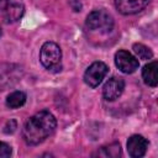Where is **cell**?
<instances>
[{
  "instance_id": "12",
  "label": "cell",
  "mask_w": 158,
  "mask_h": 158,
  "mask_svg": "<svg viewBox=\"0 0 158 158\" xmlns=\"http://www.w3.org/2000/svg\"><path fill=\"white\" fill-rule=\"evenodd\" d=\"M93 156H98V157H105V158H117L121 156V147L118 143H111L109 146H104L100 149H98L96 153H94Z\"/></svg>"
},
{
  "instance_id": "3",
  "label": "cell",
  "mask_w": 158,
  "mask_h": 158,
  "mask_svg": "<svg viewBox=\"0 0 158 158\" xmlns=\"http://www.w3.org/2000/svg\"><path fill=\"white\" fill-rule=\"evenodd\" d=\"M85 26L90 31H99L102 33H107L114 27V17L109 11L104 9L94 10L86 16Z\"/></svg>"
},
{
  "instance_id": "9",
  "label": "cell",
  "mask_w": 158,
  "mask_h": 158,
  "mask_svg": "<svg viewBox=\"0 0 158 158\" xmlns=\"http://www.w3.org/2000/svg\"><path fill=\"white\" fill-rule=\"evenodd\" d=\"M151 0H115V6L122 15H133L142 11Z\"/></svg>"
},
{
  "instance_id": "6",
  "label": "cell",
  "mask_w": 158,
  "mask_h": 158,
  "mask_svg": "<svg viewBox=\"0 0 158 158\" xmlns=\"http://www.w3.org/2000/svg\"><path fill=\"white\" fill-rule=\"evenodd\" d=\"M107 70H109V68H107V65L104 62H94L85 70V73H84V81L89 86L95 88V86H98L102 81V79L107 74Z\"/></svg>"
},
{
  "instance_id": "13",
  "label": "cell",
  "mask_w": 158,
  "mask_h": 158,
  "mask_svg": "<svg viewBox=\"0 0 158 158\" xmlns=\"http://www.w3.org/2000/svg\"><path fill=\"white\" fill-rule=\"evenodd\" d=\"M25 102H26V94H25L23 91H20V90L12 91V93L9 94L7 98H6V105H7L10 109L21 107Z\"/></svg>"
},
{
  "instance_id": "4",
  "label": "cell",
  "mask_w": 158,
  "mask_h": 158,
  "mask_svg": "<svg viewBox=\"0 0 158 158\" xmlns=\"http://www.w3.org/2000/svg\"><path fill=\"white\" fill-rule=\"evenodd\" d=\"M23 75V69L14 63L0 62V90L9 89L17 84Z\"/></svg>"
},
{
  "instance_id": "16",
  "label": "cell",
  "mask_w": 158,
  "mask_h": 158,
  "mask_svg": "<svg viewBox=\"0 0 158 158\" xmlns=\"http://www.w3.org/2000/svg\"><path fill=\"white\" fill-rule=\"evenodd\" d=\"M16 128H17V123H16V121H15V120H10V121H7L6 125L4 126V132L7 133V135H10V133L15 132Z\"/></svg>"
},
{
  "instance_id": "1",
  "label": "cell",
  "mask_w": 158,
  "mask_h": 158,
  "mask_svg": "<svg viewBox=\"0 0 158 158\" xmlns=\"http://www.w3.org/2000/svg\"><path fill=\"white\" fill-rule=\"evenodd\" d=\"M57 126L56 117L47 110H42L31 116L22 130V137L28 146H36L49 137Z\"/></svg>"
},
{
  "instance_id": "7",
  "label": "cell",
  "mask_w": 158,
  "mask_h": 158,
  "mask_svg": "<svg viewBox=\"0 0 158 158\" xmlns=\"http://www.w3.org/2000/svg\"><path fill=\"white\" fill-rule=\"evenodd\" d=\"M115 64L121 72H123L126 74H131V73L136 72V69L139 65L138 59L125 49H120L118 52H116Z\"/></svg>"
},
{
  "instance_id": "15",
  "label": "cell",
  "mask_w": 158,
  "mask_h": 158,
  "mask_svg": "<svg viewBox=\"0 0 158 158\" xmlns=\"http://www.w3.org/2000/svg\"><path fill=\"white\" fill-rule=\"evenodd\" d=\"M11 153H12L11 147L7 143L0 141V158H7L11 156Z\"/></svg>"
},
{
  "instance_id": "18",
  "label": "cell",
  "mask_w": 158,
  "mask_h": 158,
  "mask_svg": "<svg viewBox=\"0 0 158 158\" xmlns=\"http://www.w3.org/2000/svg\"><path fill=\"white\" fill-rule=\"evenodd\" d=\"M0 36H1V28H0Z\"/></svg>"
},
{
  "instance_id": "11",
  "label": "cell",
  "mask_w": 158,
  "mask_h": 158,
  "mask_svg": "<svg viewBox=\"0 0 158 158\" xmlns=\"http://www.w3.org/2000/svg\"><path fill=\"white\" fill-rule=\"evenodd\" d=\"M157 70H158V63L157 60H152L148 64H146L142 69V78L143 81L149 85V86H157L158 84V75H157Z\"/></svg>"
},
{
  "instance_id": "10",
  "label": "cell",
  "mask_w": 158,
  "mask_h": 158,
  "mask_svg": "<svg viewBox=\"0 0 158 158\" xmlns=\"http://www.w3.org/2000/svg\"><path fill=\"white\" fill-rule=\"evenodd\" d=\"M148 141L141 135H133L127 141V151L132 158H139L146 154Z\"/></svg>"
},
{
  "instance_id": "14",
  "label": "cell",
  "mask_w": 158,
  "mask_h": 158,
  "mask_svg": "<svg viewBox=\"0 0 158 158\" xmlns=\"http://www.w3.org/2000/svg\"><path fill=\"white\" fill-rule=\"evenodd\" d=\"M132 48H133V52L136 53V56H137L139 59L148 60V59H151V58L153 57L152 51H151L147 46H144V44H142V43H135Z\"/></svg>"
},
{
  "instance_id": "8",
  "label": "cell",
  "mask_w": 158,
  "mask_h": 158,
  "mask_svg": "<svg viewBox=\"0 0 158 158\" xmlns=\"http://www.w3.org/2000/svg\"><path fill=\"white\" fill-rule=\"evenodd\" d=\"M123 89H125V80L120 77H112L105 83L102 88L104 99L107 101H114L121 96Z\"/></svg>"
},
{
  "instance_id": "5",
  "label": "cell",
  "mask_w": 158,
  "mask_h": 158,
  "mask_svg": "<svg viewBox=\"0 0 158 158\" xmlns=\"http://www.w3.org/2000/svg\"><path fill=\"white\" fill-rule=\"evenodd\" d=\"M25 12L23 4L16 0H0V20L5 23L16 22Z\"/></svg>"
},
{
  "instance_id": "2",
  "label": "cell",
  "mask_w": 158,
  "mask_h": 158,
  "mask_svg": "<svg viewBox=\"0 0 158 158\" xmlns=\"http://www.w3.org/2000/svg\"><path fill=\"white\" fill-rule=\"evenodd\" d=\"M62 51L60 47L54 42H46L40 51V60L42 65L52 72H58L62 68L60 64Z\"/></svg>"
},
{
  "instance_id": "17",
  "label": "cell",
  "mask_w": 158,
  "mask_h": 158,
  "mask_svg": "<svg viewBox=\"0 0 158 158\" xmlns=\"http://www.w3.org/2000/svg\"><path fill=\"white\" fill-rule=\"evenodd\" d=\"M70 5L74 11H80V9H81V4L79 0H70Z\"/></svg>"
}]
</instances>
